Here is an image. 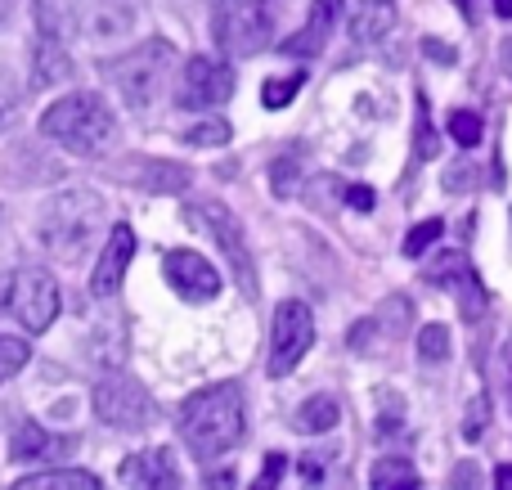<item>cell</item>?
Instances as JSON below:
<instances>
[{
  "label": "cell",
  "mask_w": 512,
  "mask_h": 490,
  "mask_svg": "<svg viewBox=\"0 0 512 490\" xmlns=\"http://www.w3.org/2000/svg\"><path fill=\"white\" fill-rule=\"evenodd\" d=\"M180 437H185L189 455L198 464L230 455L248 432V405H243V387L239 383H212L203 392H194L180 405Z\"/></svg>",
  "instance_id": "6da1fadb"
},
{
  "label": "cell",
  "mask_w": 512,
  "mask_h": 490,
  "mask_svg": "<svg viewBox=\"0 0 512 490\" xmlns=\"http://www.w3.org/2000/svg\"><path fill=\"white\" fill-rule=\"evenodd\" d=\"M41 131L54 144H63L68 153L81 158H99L108 144L117 140V117L95 90H72V95L54 99L41 117Z\"/></svg>",
  "instance_id": "7a4b0ae2"
},
{
  "label": "cell",
  "mask_w": 512,
  "mask_h": 490,
  "mask_svg": "<svg viewBox=\"0 0 512 490\" xmlns=\"http://www.w3.org/2000/svg\"><path fill=\"white\" fill-rule=\"evenodd\" d=\"M171 68H176V45L162 41V36L117 54V59H104L108 86L126 99V108H149L162 95V86H167Z\"/></svg>",
  "instance_id": "3957f363"
},
{
  "label": "cell",
  "mask_w": 512,
  "mask_h": 490,
  "mask_svg": "<svg viewBox=\"0 0 512 490\" xmlns=\"http://www.w3.org/2000/svg\"><path fill=\"white\" fill-rule=\"evenodd\" d=\"M185 221L198 225V230L225 252V261L234 266V279H239L243 297L256 302V297H261V284H256V261L248 252V239H243V225L234 221L221 203H212V198H203V203H185Z\"/></svg>",
  "instance_id": "277c9868"
},
{
  "label": "cell",
  "mask_w": 512,
  "mask_h": 490,
  "mask_svg": "<svg viewBox=\"0 0 512 490\" xmlns=\"http://www.w3.org/2000/svg\"><path fill=\"white\" fill-rule=\"evenodd\" d=\"M216 41L225 54L252 59L270 45L274 32V0H216Z\"/></svg>",
  "instance_id": "5b68a950"
},
{
  "label": "cell",
  "mask_w": 512,
  "mask_h": 490,
  "mask_svg": "<svg viewBox=\"0 0 512 490\" xmlns=\"http://www.w3.org/2000/svg\"><path fill=\"white\" fill-rule=\"evenodd\" d=\"M99 216H104V203H99L95 194H86V189L59 194L50 207H45V221H41L45 248L59 252V257H77V252L86 248L90 230L99 225Z\"/></svg>",
  "instance_id": "8992f818"
},
{
  "label": "cell",
  "mask_w": 512,
  "mask_h": 490,
  "mask_svg": "<svg viewBox=\"0 0 512 490\" xmlns=\"http://www.w3.org/2000/svg\"><path fill=\"white\" fill-rule=\"evenodd\" d=\"M0 311H9L27 333H45L59 315V284L45 270H14L0 279Z\"/></svg>",
  "instance_id": "52a82bcc"
},
{
  "label": "cell",
  "mask_w": 512,
  "mask_h": 490,
  "mask_svg": "<svg viewBox=\"0 0 512 490\" xmlns=\"http://www.w3.org/2000/svg\"><path fill=\"white\" fill-rule=\"evenodd\" d=\"M310 347H315V315H310V306L297 302V297L279 302L270 324V356H265L270 378H288L306 360Z\"/></svg>",
  "instance_id": "ba28073f"
},
{
  "label": "cell",
  "mask_w": 512,
  "mask_h": 490,
  "mask_svg": "<svg viewBox=\"0 0 512 490\" xmlns=\"http://www.w3.org/2000/svg\"><path fill=\"white\" fill-rule=\"evenodd\" d=\"M95 414L117 432H140L153 423V396L131 374H108L95 383Z\"/></svg>",
  "instance_id": "9c48e42d"
},
{
  "label": "cell",
  "mask_w": 512,
  "mask_h": 490,
  "mask_svg": "<svg viewBox=\"0 0 512 490\" xmlns=\"http://www.w3.org/2000/svg\"><path fill=\"white\" fill-rule=\"evenodd\" d=\"M234 95V68L221 59H207V54H194L180 72L176 86V104L185 113H203V108H221L225 99Z\"/></svg>",
  "instance_id": "30bf717a"
},
{
  "label": "cell",
  "mask_w": 512,
  "mask_h": 490,
  "mask_svg": "<svg viewBox=\"0 0 512 490\" xmlns=\"http://www.w3.org/2000/svg\"><path fill=\"white\" fill-rule=\"evenodd\" d=\"M162 275H167V284L194 306L212 302V297L221 293V275H216V266L194 248H171L167 257H162Z\"/></svg>",
  "instance_id": "8fae6325"
},
{
  "label": "cell",
  "mask_w": 512,
  "mask_h": 490,
  "mask_svg": "<svg viewBox=\"0 0 512 490\" xmlns=\"http://www.w3.org/2000/svg\"><path fill=\"white\" fill-rule=\"evenodd\" d=\"M337 23H342V0H315L306 23H301V32H292L288 41L279 45V54H288V59H315L328 45V36L337 32Z\"/></svg>",
  "instance_id": "7c38bea8"
},
{
  "label": "cell",
  "mask_w": 512,
  "mask_h": 490,
  "mask_svg": "<svg viewBox=\"0 0 512 490\" xmlns=\"http://www.w3.org/2000/svg\"><path fill=\"white\" fill-rule=\"evenodd\" d=\"M131 257H135V230L122 221L108 230V243H104V252H99V266L90 270V293L113 297L117 288H122V275H126V266H131Z\"/></svg>",
  "instance_id": "4fadbf2b"
},
{
  "label": "cell",
  "mask_w": 512,
  "mask_h": 490,
  "mask_svg": "<svg viewBox=\"0 0 512 490\" xmlns=\"http://www.w3.org/2000/svg\"><path fill=\"white\" fill-rule=\"evenodd\" d=\"M427 279H432V284H445V288H459L463 293V315H468V320H477L481 315L486 293H481V279H477V270L468 266L463 252H445V257H436V266L427 270Z\"/></svg>",
  "instance_id": "5bb4252c"
},
{
  "label": "cell",
  "mask_w": 512,
  "mask_h": 490,
  "mask_svg": "<svg viewBox=\"0 0 512 490\" xmlns=\"http://www.w3.org/2000/svg\"><path fill=\"white\" fill-rule=\"evenodd\" d=\"M122 482L126 486H144V490H176L185 486V477H180L176 459H171V450H144V455H131L122 464Z\"/></svg>",
  "instance_id": "9a60e30c"
},
{
  "label": "cell",
  "mask_w": 512,
  "mask_h": 490,
  "mask_svg": "<svg viewBox=\"0 0 512 490\" xmlns=\"http://www.w3.org/2000/svg\"><path fill=\"white\" fill-rule=\"evenodd\" d=\"M135 0H95V9H86L81 18V32L90 41H122L126 32L135 27Z\"/></svg>",
  "instance_id": "2e32d148"
},
{
  "label": "cell",
  "mask_w": 512,
  "mask_h": 490,
  "mask_svg": "<svg viewBox=\"0 0 512 490\" xmlns=\"http://www.w3.org/2000/svg\"><path fill=\"white\" fill-rule=\"evenodd\" d=\"M68 450H72V441L68 437H50L41 423H23V428H14V437H9V459H14V464L54 459V455H68Z\"/></svg>",
  "instance_id": "e0dca14e"
},
{
  "label": "cell",
  "mask_w": 512,
  "mask_h": 490,
  "mask_svg": "<svg viewBox=\"0 0 512 490\" xmlns=\"http://www.w3.org/2000/svg\"><path fill=\"white\" fill-rule=\"evenodd\" d=\"M396 27V5L391 0H360L351 14V36L360 45H378Z\"/></svg>",
  "instance_id": "ac0fdd59"
},
{
  "label": "cell",
  "mask_w": 512,
  "mask_h": 490,
  "mask_svg": "<svg viewBox=\"0 0 512 490\" xmlns=\"http://www.w3.org/2000/svg\"><path fill=\"white\" fill-rule=\"evenodd\" d=\"M68 77H72V59H68V50H63V41L41 36V41H36V59H32V81L36 86H63Z\"/></svg>",
  "instance_id": "d6986e66"
},
{
  "label": "cell",
  "mask_w": 512,
  "mask_h": 490,
  "mask_svg": "<svg viewBox=\"0 0 512 490\" xmlns=\"http://www.w3.org/2000/svg\"><path fill=\"white\" fill-rule=\"evenodd\" d=\"M337 419H342V405H337V396H310V401L297 405V414H292V428L297 432H333Z\"/></svg>",
  "instance_id": "ffe728a7"
},
{
  "label": "cell",
  "mask_w": 512,
  "mask_h": 490,
  "mask_svg": "<svg viewBox=\"0 0 512 490\" xmlns=\"http://www.w3.org/2000/svg\"><path fill=\"white\" fill-rule=\"evenodd\" d=\"M18 490H99V477L86 468H50V473L18 477Z\"/></svg>",
  "instance_id": "44dd1931"
},
{
  "label": "cell",
  "mask_w": 512,
  "mask_h": 490,
  "mask_svg": "<svg viewBox=\"0 0 512 490\" xmlns=\"http://www.w3.org/2000/svg\"><path fill=\"white\" fill-rule=\"evenodd\" d=\"M369 486L373 490H409L418 486V468L409 459H378L369 473Z\"/></svg>",
  "instance_id": "7402d4cb"
},
{
  "label": "cell",
  "mask_w": 512,
  "mask_h": 490,
  "mask_svg": "<svg viewBox=\"0 0 512 490\" xmlns=\"http://www.w3.org/2000/svg\"><path fill=\"white\" fill-rule=\"evenodd\" d=\"M68 0H36V32L50 41H68Z\"/></svg>",
  "instance_id": "603a6c76"
},
{
  "label": "cell",
  "mask_w": 512,
  "mask_h": 490,
  "mask_svg": "<svg viewBox=\"0 0 512 490\" xmlns=\"http://www.w3.org/2000/svg\"><path fill=\"white\" fill-rule=\"evenodd\" d=\"M230 122H221V117H207V122H198V126H189L180 140L185 144H198V149H216V144H230Z\"/></svg>",
  "instance_id": "cb8c5ba5"
},
{
  "label": "cell",
  "mask_w": 512,
  "mask_h": 490,
  "mask_svg": "<svg viewBox=\"0 0 512 490\" xmlns=\"http://www.w3.org/2000/svg\"><path fill=\"white\" fill-rule=\"evenodd\" d=\"M306 86V72H292V77H274V81H265V90H261V104L265 108H288L292 99H297V90Z\"/></svg>",
  "instance_id": "d4e9b609"
},
{
  "label": "cell",
  "mask_w": 512,
  "mask_h": 490,
  "mask_svg": "<svg viewBox=\"0 0 512 490\" xmlns=\"http://www.w3.org/2000/svg\"><path fill=\"white\" fill-rule=\"evenodd\" d=\"M27 360H32V347H27L23 338H5V333H0V383L14 378Z\"/></svg>",
  "instance_id": "484cf974"
},
{
  "label": "cell",
  "mask_w": 512,
  "mask_h": 490,
  "mask_svg": "<svg viewBox=\"0 0 512 490\" xmlns=\"http://www.w3.org/2000/svg\"><path fill=\"white\" fill-rule=\"evenodd\" d=\"M418 356L423 360H450V329L445 324H427L423 333H418Z\"/></svg>",
  "instance_id": "4316f807"
},
{
  "label": "cell",
  "mask_w": 512,
  "mask_h": 490,
  "mask_svg": "<svg viewBox=\"0 0 512 490\" xmlns=\"http://www.w3.org/2000/svg\"><path fill=\"white\" fill-rule=\"evenodd\" d=\"M441 234H445V221H423V225H414V230L405 234L400 252H405V257H423V252L432 248V243L441 239Z\"/></svg>",
  "instance_id": "83f0119b"
},
{
  "label": "cell",
  "mask_w": 512,
  "mask_h": 490,
  "mask_svg": "<svg viewBox=\"0 0 512 490\" xmlns=\"http://www.w3.org/2000/svg\"><path fill=\"white\" fill-rule=\"evenodd\" d=\"M450 135L463 144V149H472V144H481V135H486V126H481L477 113H468V108H459V113H450Z\"/></svg>",
  "instance_id": "f1b7e54d"
},
{
  "label": "cell",
  "mask_w": 512,
  "mask_h": 490,
  "mask_svg": "<svg viewBox=\"0 0 512 490\" xmlns=\"http://www.w3.org/2000/svg\"><path fill=\"white\" fill-rule=\"evenodd\" d=\"M144 189H171V194H180V189H189V171L185 167H149Z\"/></svg>",
  "instance_id": "f546056e"
},
{
  "label": "cell",
  "mask_w": 512,
  "mask_h": 490,
  "mask_svg": "<svg viewBox=\"0 0 512 490\" xmlns=\"http://www.w3.org/2000/svg\"><path fill=\"white\" fill-rule=\"evenodd\" d=\"M270 189H274V198H292V194H297V158H279V162H274Z\"/></svg>",
  "instance_id": "4dcf8cb0"
},
{
  "label": "cell",
  "mask_w": 512,
  "mask_h": 490,
  "mask_svg": "<svg viewBox=\"0 0 512 490\" xmlns=\"http://www.w3.org/2000/svg\"><path fill=\"white\" fill-rule=\"evenodd\" d=\"M486 423H490V396H477V401L468 405V423H463V432H468V441H477Z\"/></svg>",
  "instance_id": "1f68e13d"
},
{
  "label": "cell",
  "mask_w": 512,
  "mask_h": 490,
  "mask_svg": "<svg viewBox=\"0 0 512 490\" xmlns=\"http://www.w3.org/2000/svg\"><path fill=\"white\" fill-rule=\"evenodd\" d=\"M279 477H283V455H270L265 459V468H261V477H256V490H270V486H279Z\"/></svg>",
  "instance_id": "d6a6232c"
},
{
  "label": "cell",
  "mask_w": 512,
  "mask_h": 490,
  "mask_svg": "<svg viewBox=\"0 0 512 490\" xmlns=\"http://www.w3.org/2000/svg\"><path fill=\"white\" fill-rule=\"evenodd\" d=\"M346 203H351L355 212H373V207H378V194H373L369 185H355V189H346Z\"/></svg>",
  "instance_id": "836d02e7"
},
{
  "label": "cell",
  "mask_w": 512,
  "mask_h": 490,
  "mask_svg": "<svg viewBox=\"0 0 512 490\" xmlns=\"http://www.w3.org/2000/svg\"><path fill=\"white\" fill-rule=\"evenodd\" d=\"M468 185H472V167H468V162H459L454 171H445V189H450V194H463Z\"/></svg>",
  "instance_id": "e575fe53"
},
{
  "label": "cell",
  "mask_w": 512,
  "mask_h": 490,
  "mask_svg": "<svg viewBox=\"0 0 512 490\" xmlns=\"http://www.w3.org/2000/svg\"><path fill=\"white\" fill-rule=\"evenodd\" d=\"M459 5V14L468 18V23H481V0H454Z\"/></svg>",
  "instance_id": "d590c367"
},
{
  "label": "cell",
  "mask_w": 512,
  "mask_h": 490,
  "mask_svg": "<svg viewBox=\"0 0 512 490\" xmlns=\"http://www.w3.org/2000/svg\"><path fill=\"white\" fill-rule=\"evenodd\" d=\"M472 477H477V468H472V464H459V468H454V486H477Z\"/></svg>",
  "instance_id": "8d00e7d4"
},
{
  "label": "cell",
  "mask_w": 512,
  "mask_h": 490,
  "mask_svg": "<svg viewBox=\"0 0 512 490\" xmlns=\"http://www.w3.org/2000/svg\"><path fill=\"white\" fill-rule=\"evenodd\" d=\"M427 54H432L436 63H454V50H445L441 41H427Z\"/></svg>",
  "instance_id": "74e56055"
},
{
  "label": "cell",
  "mask_w": 512,
  "mask_h": 490,
  "mask_svg": "<svg viewBox=\"0 0 512 490\" xmlns=\"http://www.w3.org/2000/svg\"><path fill=\"white\" fill-rule=\"evenodd\" d=\"M495 486H499V490H512V464L495 468Z\"/></svg>",
  "instance_id": "f35d334b"
},
{
  "label": "cell",
  "mask_w": 512,
  "mask_h": 490,
  "mask_svg": "<svg viewBox=\"0 0 512 490\" xmlns=\"http://www.w3.org/2000/svg\"><path fill=\"white\" fill-rule=\"evenodd\" d=\"M490 5H495L499 18H512V0H490Z\"/></svg>",
  "instance_id": "ab89813d"
},
{
  "label": "cell",
  "mask_w": 512,
  "mask_h": 490,
  "mask_svg": "<svg viewBox=\"0 0 512 490\" xmlns=\"http://www.w3.org/2000/svg\"><path fill=\"white\" fill-rule=\"evenodd\" d=\"M9 5H14V0H0V23H5V18H9Z\"/></svg>",
  "instance_id": "60d3db41"
},
{
  "label": "cell",
  "mask_w": 512,
  "mask_h": 490,
  "mask_svg": "<svg viewBox=\"0 0 512 490\" xmlns=\"http://www.w3.org/2000/svg\"><path fill=\"white\" fill-rule=\"evenodd\" d=\"M508 360H512V351H508Z\"/></svg>",
  "instance_id": "b9f144b4"
}]
</instances>
